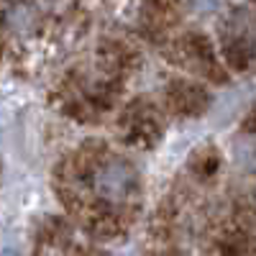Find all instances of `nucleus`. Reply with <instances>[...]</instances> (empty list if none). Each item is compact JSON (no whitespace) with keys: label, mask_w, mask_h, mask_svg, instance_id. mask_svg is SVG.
Returning <instances> with one entry per match:
<instances>
[{"label":"nucleus","mask_w":256,"mask_h":256,"mask_svg":"<svg viewBox=\"0 0 256 256\" xmlns=\"http://www.w3.org/2000/svg\"><path fill=\"white\" fill-rule=\"evenodd\" d=\"M54 198L67 220L90 241H118L138 220L144 180L116 141L88 138L70 148L52 172Z\"/></svg>","instance_id":"f257e3e1"},{"label":"nucleus","mask_w":256,"mask_h":256,"mask_svg":"<svg viewBox=\"0 0 256 256\" xmlns=\"http://www.w3.org/2000/svg\"><path fill=\"white\" fill-rule=\"evenodd\" d=\"M128 3L134 0H0V74L31 80L59 70Z\"/></svg>","instance_id":"f03ea898"},{"label":"nucleus","mask_w":256,"mask_h":256,"mask_svg":"<svg viewBox=\"0 0 256 256\" xmlns=\"http://www.w3.org/2000/svg\"><path fill=\"white\" fill-rule=\"evenodd\" d=\"M141 38L131 31H102L54 72L49 105L80 126L113 120L141 72Z\"/></svg>","instance_id":"7ed1b4c3"},{"label":"nucleus","mask_w":256,"mask_h":256,"mask_svg":"<svg viewBox=\"0 0 256 256\" xmlns=\"http://www.w3.org/2000/svg\"><path fill=\"white\" fill-rule=\"evenodd\" d=\"M166 113L156 95L128 98L113 118V141L123 152H152L164 138Z\"/></svg>","instance_id":"20e7f679"},{"label":"nucleus","mask_w":256,"mask_h":256,"mask_svg":"<svg viewBox=\"0 0 256 256\" xmlns=\"http://www.w3.org/2000/svg\"><path fill=\"white\" fill-rule=\"evenodd\" d=\"M164 56L174 64L177 70L187 72L192 80H208V82H226L228 70L218 54V49L212 46V41L195 28H182L172 41H166L162 46Z\"/></svg>","instance_id":"39448f33"},{"label":"nucleus","mask_w":256,"mask_h":256,"mask_svg":"<svg viewBox=\"0 0 256 256\" xmlns=\"http://www.w3.org/2000/svg\"><path fill=\"white\" fill-rule=\"evenodd\" d=\"M134 24L136 36L146 44L164 46L182 31L184 0H134Z\"/></svg>","instance_id":"423d86ee"},{"label":"nucleus","mask_w":256,"mask_h":256,"mask_svg":"<svg viewBox=\"0 0 256 256\" xmlns=\"http://www.w3.org/2000/svg\"><path fill=\"white\" fill-rule=\"evenodd\" d=\"M218 36H220L218 54L226 64V70L246 72L256 62V34L251 28V20L244 13L236 10V13L226 16Z\"/></svg>","instance_id":"0eeeda50"},{"label":"nucleus","mask_w":256,"mask_h":256,"mask_svg":"<svg viewBox=\"0 0 256 256\" xmlns=\"http://www.w3.org/2000/svg\"><path fill=\"white\" fill-rule=\"evenodd\" d=\"M156 98L162 102L166 118H174V120L198 118L208 110V105H210V92L192 77L169 80Z\"/></svg>","instance_id":"6e6552de"},{"label":"nucleus","mask_w":256,"mask_h":256,"mask_svg":"<svg viewBox=\"0 0 256 256\" xmlns=\"http://www.w3.org/2000/svg\"><path fill=\"white\" fill-rule=\"evenodd\" d=\"M205 244L210 256H254L256 233L238 220H218L205 230Z\"/></svg>","instance_id":"1a4fd4ad"},{"label":"nucleus","mask_w":256,"mask_h":256,"mask_svg":"<svg viewBox=\"0 0 256 256\" xmlns=\"http://www.w3.org/2000/svg\"><path fill=\"white\" fill-rule=\"evenodd\" d=\"M244 131L256 136V105L248 110V116H246V120H244Z\"/></svg>","instance_id":"9d476101"}]
</instances>
